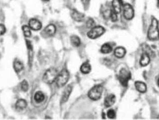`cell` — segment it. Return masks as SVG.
Returning a JSON list of instances; mask_svg holds the SVG:
<instances>
[{
    "instance_id": "obj_24",
    "label": "cell",
    "mask_w": 159,
    "mask_h": 120,
    "mask_svg": "<svg viewBox=\"0 0 159 120\" xmlns=\"http://www.w3.org/2000/svg\"><path fill=\"white\" fill-rule=\"evenodd\" d=\"M22 31L24 34V36L26 37H30L31 35V29L29 26H27L26 25H24L22 27Z\"/></svg>"
},
{
    "instance_id": "obj_2",
    "label": "cell",
    "mask_w": 159,
    "mask_h": 120,
    "mask_svg": "<svg viewBox=\"0 0 159 120\" xmlns=\"http://www.w3.org/2000/svg\"><path fill=\"white\" fill-rule=\"evenodd\" d=\"M58 75V71L56 69L52 67L48 69L43 76V81L44 83L48 84H52L56 81L57 77Z\"/></svg>"
},
{
    "instance_id": "obj_21",
    "label": "cell",
    "mask_w": 159,
    "mask_h": 120,
    "mask_svg": "<svg viewBox=\"0 0 159 120\" xmlns=\"http://www.w3.org/2000/svg\"><path fill=\"white\" fill-rule=\"evenodd\" d=\"M13 67H14V70L15 71L16 73H18L22 71L24 68V66L21 62H20V61H16L14 62Z\"/></svg>"
},
{
    "instance_id": "obj_15",
    "label": "cell",
    "mask_w": 159,
    "mask_h": 120,
    "mask_svg": "<svg viewBox=\"0 0 159 120\" xmlns=\"http://www.w3.org/2000/svg\"><path fill=\"white\" fill-rule=\"evenodd\" d=\"M44 32L48 36H53L56 32V27L54 25L50 24L46 26L44 29Z\"/></svg>"
},
{
    "instance_id": "obj_33",
    "label": "cell",
    "mask_w": 159,
    "mask_h": 120,
    "mask_svg": "<svg viewBox=\"0 0 159 120\" xmlns=\"http://www.w3.org/2000/svg\"><path fill=\"white\" fill-rule=\"evenodd\" d=\"M157 84H158V86H159V79H158V80Z\"/></svg>"
},
{
    "instance_id": "obj_28",
    "label": "cell",
    "mask_w": 159,
    "mask_h": 120,
    "mask_svg": "<svg viewBox=\"0 0 159 120\" xmlns=\"http://www.w3.org/2000/svg\"><path fill=\"white\" fill-rule=\"evenodd\" d=\"M87 27L89 28H93L95 27V22L94 20L92 19H89L87 21Z\"/></svg>"
},
{
    "instance_id": "obj_6",
    "label": "cell",
    "mask_w": 159,
    "mask_h": 120,
    "mask_svg": "<svg viewBox=\"0 0 159 120\" xmlns=\"http://www.w3.org/2000/svg\"><path fill=\"white\" fill-rule=\"evenodd\" d=\"M105 31V29L102 26H95L87 33V36L90 39H96L103 35Z\"/></svg>"
},
{
    "instance_id": "obj_3",
    "label": "cell",
    "mask_w": 159,
    "mask_h": 120,
    "mask_svg": "<svg viewBox=\"0 0 159 120\" xmlns=\"http://www.w3.org/2000/svg\"><path fill=\"white\" fill-rule=\"evenodd\" d=\"M69 78L68 71L66 69H63L60 73H58L56 80L57 86L58 87H62L66 84Z\"/></svg>"
},
{
    "instance_id": "obj_5",
    "label": "cell",
    "mask_w": 159,
    "mask_h": 120,
    "mask_svg": "<svg viewBox=\"0 0 159 120\" xmlns=\"http://www.w3.org/2000/svg\"><path fill=\"white\" fill-rule=\"evenodd\" d=\"M130 72L125 69H122L119 72L118 79L121 85L124 87H127L129 80L131 79Z\"/></svg>"
},
{
    "instance_id": "obj_27",
    "label": "cell",
    "mask_w": 159,
    "mask_h": 120,
    "mask_svg": "<svg viewBox=\"0 0 159 120\" xmlns=\"http://www.w3.org/2000/svg\"><path fill=\"white\" fill-rule=\"evenodd\" d=\"M107 116L108 118L113 119L116 117V112L113 110H110L107 112Z\"/></svg>"
},
{
    "instance_id": "obj_7",
    "label": "cell",
    "mask_w": 159,
    "mask_h": 120,
    "mask_svg": "<svg viewBox=\"0 0 159 120\" xmlns=\"http://www.w3.org/2000/svg\"><path fill=\"white\" fill-rule=\"evenodd\" d=\"M123 15L127 20H131L134 16V11L131 5L125 4L123 5Z\"/></svg>"
},
{
    "instance_id": "obj_20",
    "label": "cell",
    "mask_w": 159,
    "mask_h": 120,
    "mask_svg": "<svg viewBox=\"0 0 159 120\" xmlns=\"http://www.w3.org/2000/svg\"><path fill=\"white\" fill-rule=\"evenodd\" d=\"M34 100L37 103H40L43 101L44 99V96L42 92L38 91L35 94L34 96Z\"/></svg>"
},
{
    "instance_id": "obj_22",
    "label": "cell",
    "mask_w": 159,
    "mask_h": 120,
    "mask_svg": "<svg viewBox=\"0 0 159 120\" xmlns=\"http://www.w3.org/2000/svg\"><path fill=\"white\" fill-rule=\"evenodd\" d=\"M101 51L104 54H108L112 51V47L109 44H105L101 47Z\"/></svg>"
},
{
    "instance_id": "obj_35",
    "label": "cell",
    "mask_w": 159,
    "mask_h": 120,
    "mask_svg": "<svg viewBox=\"0 0 159 120\" xmlns=\"http://www.w3.org/2000/svg\"><path fill=\"white\" fill-rule=\"evenodd\" d=\"M158 119H159V116H158Z\"/></svg>"
},
{
    "instance_id": "obj_16",
    "label": "cell",
    "mask_w": 159,
    "mask_h": 120,
    "mask_svg": "<svg viewBox=\"0 0 159 120\" xmlns=\"http://www.w3.org/2000/svg\"><path fill=\"white\" fill-rule=\"evenodd\" d=\"M115 56L118 58H123L126 54V50L122 47H117L114 51Z\"/></svg>"
},
{
    "instance_id": "obj_13",
    "label": "cell",
    "mask_w": 159,
    "mask_h": 120,
    "mask_svg": "<svg viewBox=\"0 0 159 120\" xmlns=\"http://www.w3.org/2000/svg\"><path fill=\"white\" fill-rule=\"evenodd\" d=\"M151 61V57L146 53H143L140 59V64L142 67L147 66Z\"/></svg>"
},
{
    "instance_id": "obj_32",
    "label": "cell",
    "mask_w": 159,
    "mask_h": 120,
    "mask_svg": "<svg viewBox=\"0 0 159 120\" xmlns=\"http://www.w3.org/2000/svg\"><path fill=\"white\" fill-rule=\"evenodd\" d=\"M157 6L159 8V0H157Z\"/></svg>"
},
{
    "instance_id": "obj_30",
    "label": "cell",
    "mask_w": 159,
    "mask_h": 120,
    "mask_svg": "<svg viewBox=\"0 0 159 120\" xmlns=\"http://www.w3.org/2000/svg\"><path fill=\"white\" fill-rule=\"evenodd\" d=\"M26 44L27 45V47L29 50H32V46L31 45V43L30 42V41H28V40H26Z\"/></svg>"
},
{
    "instance_id": "obj_26",
    "label": "cell",
    "mask_w": 159,
    "mask_h": 120,
    "mask_svg": "<svg viewBox=\"0 0 159 120\" xmlns=\"http://www.w3.org/2000/svg\"><path fill=\"white\" fill-rule=\"evenodd\" d=\"M28 82L26 81V80H23L21 84V88L22 91L24 92H26L28 90Z\"/></svg>"
},
{
    "instance_id": "obj_1",
    "label": "cell",
    "mask_w": 159,
    "mask_h": 120,
    "mask_svg": "<svg viewBox=\"0 0 159 120\" xmlns=\"http://www.w3.org/2000/svg\"><path fill=\"white\" fill-rule=\"evenodd\" d=\"M147 38L151 41H156L159 39V23L157 19L155 18L151 19V24L147 32Z\"/></svg>"
},
{
    "instance_id": "obj_18",
    "label": "cell",
    "mask_w": 159,
    "mask_h": 120,
    "mask_svg": "<svg viewBox=\"0 0 159 120\" xmlns=\"http://www.w3.org/2000/svg\"><path fill=\"white\" fill-rule=\"evenodd\" d=\"M91 64L87 62L83 63L82 65L81 66V71L83 73H85V74L89 73L91 71Z\"/></svg>"
},
{
    "instance_id": "obj_25",
    "label": "cell",
    "mask_w": 159,
    "mask_h": 120,
    "mask_svg": "<svg viewBox=\"0 0 159 120\" xmlns=\"http://www.w3.org/2000/svg\"><path fill=\"white\" fill-rule=\"evenodd\" d=\"M117 14H118L115 12L113 10L110 11V15H109V17H110V18L111 19V21H112L113 22H116V21H117V19H118Z\"/></svg>"
},
{
    "instance_id": "obj_19",
    "label": "cell",
    "mask_w": 159,
    "mask_h": 120,
    "mask_svg": "<svg viewBox=\"0 0 159 120\" xmlns=\"http://www.w3.org/2000/svg\"><path fill=\"white\" fill-rule=\"evenodd\" d=\"M27 106V104L26 100L23 99H19L16 102V108L19 110H23L26 108Z\"/></svg>"
},
{
    "instance_id": "obj_4",
    "label": "cell",
    "mask_w": 159,
    "mask_h": 120,
    "mask_svg": "<svg viewBox=\"0 0 159 120\" xmlns=\"http://www.w3.org/2000/svg\"><path fill=\"white\" fill-rule=\"evenodd\" d=\"M102 86L96 85L92 88L89 91L88 95L90 99L93 100H98L100 99L103 93Z\"/></svg>"
},
{
    "instance_id": "obj_10",
    "label": "cell",
    "mask_w": 159,
    "mask_h": 120,
    "mask_svg": "<svg viewBox=\"0 0 159 120\" xmlns=\"http://www.w3.org/2000/svg\"><path fill=\"white\" fill-rule=\"evenodd\" d=\"M116 99V96L114 94H110L109 95L107 96V97L105 98V101H104L105 106L107 108L111 107V106H113V104H115Z\"/></svg>"
},
{
    "instance_id": "obj_8",
    "label": "cell",
    "mask_w": 159,
    "mask_h": 120,
    "mask_svg": "<svg viewBox=\"0 0 159 120\" xmlns=\"http://www.w3.org/2000/svg\"><path fill=\"white\" fill-rule=\"evenodd\" d=\"M28 25L30 29L34 31L40 30L42 27V25L41 23L36 19H31L30 21H29Z\"/></svg>"
},
{
    "instance_id": "obj_11",
    "label": "cell",
    "mask_w": 159,
    "mask_h": 120,
    "mask_svg": "<svg viewBox=\"0 0 159 120\" xmlns=\"http://www.w3.org/2000/svg\"><path fill=\"white\" fill-rule=\"evenodd\" d=\"M113 10L117 14H119L122 10V3L120 0H113L112 2Z\"/></svg>"
},
{
    "instance_id": "obj_31",
    "label": "cell",
    "mask_w": 159,
    "mask_h": 120,
    "mask_svg": "<svg viewBox=\"0 0 159 120\" xmlns=\"http://www.w3.org/2000/svg\"><path fill=\"white\" fill-rule=\"evenodd\" d=\"M90 0H81V2L83 3V6H87L89 4Z\"/></svg>"
},
{
    "instance_id": "obj_29",
    "label": "cell",
    "mask_w": 159,
    "mask_h": 120,
    "mask_svg": "<svg viewBox=\"0 0 159 120\" xmlns=\"http://www.w3.org/2000/svg\"><path fill=\"white\" fill-rule=\"evenodd\" d=\"M6 32V27L5 25L0 24V36L3 35Z\"/></svg>"
},
{
    "instance_id": "obj_12",
    "label": "cell",
    "mask_w": 159,
    "mask_h": 120,
    "mask_svg": "<svg viewBox=\"0 0 159 120\" xmlns=\"http://www.w3.org/2000/svg\"><path fill=\"white\" fill-rule=\"evenodd\" d=\"M135 88L141 93H145L147 90V86L143 82L136 81L134 84Z\"/></svg>"
},
{
    "instance_id": "obj_23",
    "label": "cell",
    "mask_w": 159,
    "mask_h": 120,
    "mask_svg": "<svg viewBox=\"0 0 159 120\" xmlns=\"http://www.w3.org/2000/svg\"><path fill=\"white\" fill-rule=\"evenodd\" d=\"M71 42L73 46L75 47H78L81 45V40L77 36H72L71 37Z\"/></svg>"
},
{
    "instance_id": "obj_14",
    "label": "cell",
    "mask_w": 159,
    "mask_h": 120,
    "mask_svg": "<svg viewBox=\"0 0 159 120\" xmlns=\"http://www.w3.org/2000/svg\"><path fill=\"white\" fill-rule=\"evenodd\" d=\"M142 49L143 51V53L147 54V55H149L151 58L155 57V52L152 50L149 45H147V44H145L142 47Z\"/></svg>"
},
{
    "instance_id": "obj_9",
    "label": "cell",
    "mask_w": 159,
    "mask_h": 120,
    "mask_svg": "<svg viewBox=\"0 0 159 120\" xmlns=\"http://www.w3.org/2000/svg\"><path fill=\"white\" fill-rule=\"evenodd\" d=\"M71 15L72 18L75 21L77 22H81L83 21V19H85V15L82 13L79 12V11L75 9H73L72 10Z\"/></svg>"
},
{
    "instance_id": "obj_17",
    "label": "cell",
    "mask_w": 159,
    "mask_h": 120,
    "mask_svg": "<svg viewBox=\"0 0 159 120\" xmlns=\"http://www.w3.org/2000/svg\"><path fill=\"white\" fill-rule=\"evenodd\" d=\"M72 88L70 85L68 86L65 88L64 91L63 92L62 97V102H65L68 100L69 97L72 92Z\"/></svg>"
},
{
    "instance_id": "obj_34",
    "label": "cell",
    "mask_w": 159,
    "mask_h": 120,
    "mask_svg": "<svg viewBox=\"0 0 159 120\" xmlns=\"http://www.w3.org/2000/svg\"><path fill=\"white\" fill-rule=\"evenodd\" d=\"M43 1H46V2H48V1H49L50 0H43Z\"/></svg>"
}]
</instances>
